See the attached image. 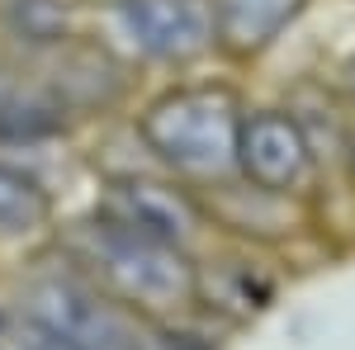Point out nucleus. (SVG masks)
<instances>
[{
	"instance_id": "0eeeda50",
	"label": "nucleus",
	"mask_w": 355,
	"mask_h": 350,
	"mask_svg": "<svg viewBox=\"0 0 355 350\" xmlns=\"http://www.w3.org/2000/svg\"><path fill=\"white\" fill-rule=\"evenodd\" d=\"M71 109L62 105L43 71L0 67V142H43L67 133Z\"/></svg>"
},
{
	"instance_id": "6e6552de",
	"label": "nucleus",
	"mask_w": 355,
	"mask_h": 350,
	"mask_svg": "<svg viewBox=\"0 0 355 350\" xmlns=\"http://www.w3.org/2000/svg\"><path fill=\"white\" fill-rule=\"evenodd\" d=\"M308 0H214L218 48L227 57H256L266 53L279 28L299 15Z\"/></svg>"
},
{
	"instance_id": "1a4fd4ad",
	"label": "nucleus",
	"mask_w": 355,
	"mask_h": 350,
	"mask_svg": "<svg viewBox=\"0 0 355 350\" xmlns=\"http://www.w3.org/2000/svg\"><path fill=\"white\" fill-rule=\"evenodd\" d=\"M53 222V194L48 185L24 170L19 161L0 157V242H24Z\"/></svg>"
},
{
	"instance_id": "39448f33",
	"label": "nucleus",
	"mask_w": 355,
	"mask_h": 350,
	"mask_svg": "<svg viewBox=\"0 0 355 350\" xmlns=\"http://www.w3.org/2000/svg\"><path fill=\"white\" fill-rule=\"evenodd\" d=\"M237 175L266 194L303 199L318 180V147L289 109H246L237 128Z\"/></svg>"
},
{
	"instance_id": "7ed1b4c3",
	"label": "nucleus",
	"mask_w": 355,
	"mask_h": 350,
	"mask_svg": "<svg viewBox=\"0 0 355 350\" xmlns=\"http://www.w3.org/2000/svg\"><path fill=\"white\" fill-rule=\"evenodd\" d=\"M19 308L33 322L57 331L62 341H71L76 350H147V331H142L147 317H137L133 308L110 298L62 251H57V261H48V270H38L28 279Z\"/></svg>"
},
{
	"instance_id": "f257e3e1",
	"label": "nucleus",
	"mask_w": 355,
	"mask_h": 350,
	"mask_svg": "<svg viewBox=\"0 0 355 350\" xmlns=\"http://www.w3.org/2000/svg\"><path fill=\"white\" fill-rule=\"evenodd\" d=\"M57 251L81 274H90L110 298L133 308L137 317H166V313L199 303L194 251L162 242L152 232H137L119 218L90 213L81 222H71L57 237Z\"/></svg>"
},
{
	"instance_id": "9b49d317",
	"label": "nucleus",
	"mask_w": 355,
	"mask_h": 350,
	"mask_svg": "<svg viewBox=\"0 0 355 350\" xmlns=\"http://www.w3.org/2000/svg\"><path fill=\"white\" fill-rule=\"evenodd\" d=\"M341 152H346V166H351V175H355V123L346 128V137H341Z\"/></svg>"
},
{
	"instance_id": "423d86ee",
	"label": "nucleus",
	"mask_w": 355,
	"mask_h": 350,
	"mask_svg": "<svg viewBox=\"0 0 355 350\" xmlns=\"http://www.w3.org/2000/svg\"><path fill=\"white\" fill-rule=\"evenodd\" d=\"M110 15L142 62L190 67L218 48L214 0H110Z\"/></svg>"
},
{
	"instance_id": "9d476101",
	"label": "nucleus",
	"mask_w": 355,
	"mask_h": 350,
	"mask_svg": "<svg viewBox=\"0 0 355 350\" xmlns=\"http://www.w3.org/2000/svg\"><path fill=\"white\" fill-rule=\"evenodd\" d=\"M0 350H76L71 341H62L57 331H48L43 322H33L24 308L0 313Z\"/></svg>"
},
{
	"instance_id": "f03ea898",
	"label": "nucleus",
	"mask_w": 355,
	"mask_h": 350,
	"mask_svg": "<svg viewBox=\"0 0 355 350\" xmlns=\"http://www.w3.org/2000/svg\"><path fill=\"white\" fill-rule=\"evenodd\" d=\"M242 114V95L227 81H185L137 114V137L166 175L190 189H214L237 180Z\"/></svg>"
},
{
	"instance_id": "20e7f679",
	"label": "nucleus",
	"mask_w": 355,
	"mask_h": 350,
	"mask_svg": "<svg viewBox=\"0 0 355 350\" xmlns=\"http://www.w3.org/2000/svg\"><path fill=\"white\" fill-rule=\"evenodd\" d=\"M95 213L119 218L137 232H152L162 242H175L194 251V242L204 232H214L209 222V209L199 199V189L180 185L175 175H142V170H123V175H110L100 199H95Z\"/></svg>"
}]
</instances>
